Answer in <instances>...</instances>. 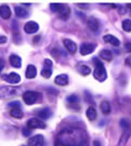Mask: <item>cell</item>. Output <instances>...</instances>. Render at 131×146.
I'll return each mask as SVG.
<instances>
[{"label": "cell", "mask_w": 131, "mask_h": 146, "mask_svg": "<svg viewBox=\"0 0 131 146\" xmlns=\"http://www.w3.org/2000/svg\"><path fill=\"white\" fill-rule=\"evenodd\" d=\"M0 16H1L2 19H5V20L10 19L11 10L8 5H1V7H0Z\"/></svg>", "instance_id": "obj_17"}, {"label": "cell", "mask_w": 131, "mask_h": 146, "mask_svg": "<svg viewBox=\"0 0 131 146\" xmlns=\"http://www.w3.org/2000/svg\"><path fill=\"white\" fill-rule=\"evenodd\" d=\"M10 115L14 118H17V119H21L23 117V111L20 107H12L10 110Z\"/></svg>", "instance_id": "obj_24"}, {"label": "cell", "mask_w": 131, "mask_h": 146, "mask_svg": "<svg viewBox=\"0 0 131 146\" xmlns=\"http://www.w3.org/2000/svg\"><path fill=\"white\" fill-rule=\"evenodd\" d=\"M77 7H79V8L82 9V10L89 9V5H88V3H77Z\"/></svg>", "instance_id": "obj_31"}, {"label": "cell", "mask_w": 131, "mask_h": 146, "mask_svg": "<svg viewBox=\"0 0 131 146\" xmlns=\"http://www.w3.org/2000/svg\"><path fill=\"white\" fill-rule=\"evenodd\" d=\"M27 128L28 129H37V128H41V129H43V128H46V123L42 121V120L38 119V118H31V119L27 121Z\"/></svg>", "instance_id": "obj_5"}, {"label": "cell", "mask_w": 131, "mask_h": 146, "mask_svg": "<svg viewBox=\"0 0 131 146\" xmlns=\"http://www.w3.org/2000/svg\"><path fill=\"white\" fill-rule=\"evenodd\" d=\"M59 14L61 16V19L67 20L68 17H69V15H70V9H69V7L66 5H62V3H61L60 10H59Z\"/></svg>", "instance_id": "obj_12"}, {"label": "cell", "mask_w": 131, "mask_h": 146, "mask_svg": "<svg viewBox=\"0 0 131 146\" xmlns=\"http://www.w3.org/2000/svg\"><path fill=\"white\" fill-rule=\"evenodd\" d=\"M22 132H23V134H24L25 136H29V135H31V129H28V128H24Z\"/></svg>", "instance_id": "obj_33"}, {"label": "cell", "mask_w": 131, "mask_h": 146, "mask_svg": "<svg viewBox=\"0 0 131 146\" xmlns=\"http://www.w3.org/2000/svg\"><path fill=\"white\" fill-rule=\"evenodd\" d=\"M23 146H25V145H23Z\"/></svg>", "instance_id": "obj_40"}, {"label": "cell", "mask_w": 131, "mask_h": 146, "mask_svg": "<svg viewBox=\"0 0 131 146\" xmlns=\"http://www.w3.org/2000/svg\"><path fill=\"white\" fill-rule=\"evenodd\" d=\"M55 146H88L87 134L80 128H65L57 136Z\"/></svg>", "instance_id": "obj_1"}, {"label": "cell", "mask_w": 131, "mask_h": 146, "mask_svg": "<svg viewBox=\"0 0 131 146\" xmlns=\"http://www.w3.org/2000/svg\"><path fill=\"white\" fill-rule=\"evenodd\" d=\"M51 66H52V61L49 60V58H46V60H45V67L51 68Z\"/></svg>", "instance_id": "obj_32"}, {"label": "cell", "mask_w": 131, "mask_h": 146, "mask_svg": "<svg viewBox=\"0 0 131 146\" xmlns=\"http://www.w3.org/2000/svg\"><path fill=\"white\" fill-rule=\"evenodd\" d=\"M52 115V113H51V110H49V108H42V110H38V113H37V116L42 120H46L48 118H50Z\"/></svg>", "instance_id": "obj_18"}, {"label": "cell", "mask_w": 131, "mask_h": 146, "mask_svg": "<svg viewBox=\"0 0 131 146\" xmlns=\"http://www.w3.org/2000/svg\"><path fill=\"white\" fill-rule=\"evenodd\" d=\"M94 60V63H95V68L94 70H93V77H94L98 81H104L106 80L107 78V73H106V69H105L104 65H103V63L99 61L98 58H93Z\"/></svg>", "instance_id": "obj_2"}, {"label": "cell", "mask_w": 131, "mask_h": 146, "mask_svg": "<svg viewBox=\"0 0 131 146\" xmlns=\"http://www.w3.org/2000/svg\"><path fill=\"white\" fill-rule=\"evenodd\" d=\"M87 25L90 29L94 33H98L100 29V22L98 19H95L94 16H91L88 19V22H87Z\"/></svg>", "instance_id": "obj_9"}, {"label": "cell", "mask_w": 131, "mask_h": 146, "mask_svg": "<svg viewBox=\"0 0 131 146\" xmlns=\"http://www.w3.org/2000/svg\"><path fill=\"white\" fill-rule=\"evenodd\" d=\"M5 60L2 58H0V73L2 72V69L5 68Z\"/></svg>", "instance_id": "obj_34"}, {"label": "cell", "mask_w": 131, "mask_h": 146, "mask_svg": "<svg viewBox=\"0 0 131 146\" xmlns=\"http://www.w3.org/2000/svg\"><path fill=\"white\" fill-rule=\"evenodd\" d=\"M25 75H26V78H28V79L35 78L37 75L36 67H35L34 65H28L26 68V74H25Z\"/></svg>", "instance_id": "obj_20"}, {"label": "cell", "mask_w": 131, "mask_h": 146, "mask_svg": "<svg viewBox=\"0 0 131 146\" xmlns=\"http://www.w3.org/2000/svg\"><path fill=\"white\" fill-rule=\"evenodd\" d=\"M54 82L58 84V86H66L68 84V76L65 74H61L55 77L54 79Z\"/></svg>", "instance_id": "obj_16"}, {"label": "cell", "mask_w": 131, "mask_h": 146, "mask_svg": "<svg viewBox=\"0 0 131 146\" xmlns=\"http://www.w3.org/2000/svg\"><path fill=\"white\" fill-rule=\"evenodd\" d=\"M39 99H41V95L36 91H26L23 94V101L27 105L35 104Z\"/></svg>", "instance_id": "obj_3"}, {"label": "cell", "mask_w": 131, "mask_h": 146, "mask_svg": "<svg viewBox=\"0 0 131 146\" xmlns=\"http://www.w3.org/2000/svg\"><path fill=\"white\" fill-rule=\"evenodd\" d=\"M63 43L64 46H65V48L67 49L68 52L72 53V54L76 53V51H77V44L73 40H70V39H64Z\"/></svg>", "instance_id": "obj_11"}, {"label": "cell", "mask_w": 131, "mask_h": 146, "mask_svg": "<svg viewBox=\"0 0 131 146\" xmlns=\"http://www.w3.org/2000/svg\"><path fill=\"white\" fill-rule=\"evenodd\" d=\"M95 47H96V46H95L94 43L84 42V43H81L80 49H79L80 54H81V55H88V54H90V53H92L93 51H94Z\"/></svg>", "instance_id": "obj_6"}, {"label": "cell", "mask_w": 131, "mask_h": 146, "mask_svg": "<svg viewBox=\"0 0 131 146\" xmlns=\"http://www.w3.org/2000/svg\"><path fill=\"white\" fill-rule=\"evenodd\" d=\"M87 117H88V119L89 120H95L96 119V111H95V110L93 108V107H89L88 110H87Z\"/></svg>", "instance_id": "obj_25"}, {"label": "cell", "mask_w": 131, "mask_h": 146, "mask_svg": "<svg viewBox=\"0 0 131 146\" xmlns=\"http://www.w3.org/2000/svg\"><path fill=\"white\" fill-rule=\"evenodd\" d=\"M77 70L80 75L82 76H88L91 73V68L88 65H84V64H78L77 65Z\"/></svg>", "instance_id": "obj_19"}, {"label": "cell", "mask_w": 131, "mask_h": 146, "mask_svg": "<svg viewBox=\"0 0 131 146\" xmlns=\"http://www.w3.org/2000/svg\"><path fill=\"white\" fill-rule=\"evenodd\" d=\"M125 47H126V49H127V51H128V52H131V42H127Z\"/></svg>", "instance_id": "obj_37"}, {"label": "cell", "mask_w": 131, "mask_h": 146, "mask_svg": "<svg viewBox=\"0 0 131 146\" xmlns=\"http://www.w3.org/2000/svg\"><path fill=\"white\" fill-rule=\"evenodd\" d=\"M7 37L5 36H0V44H3V43H5L7 42Z\"/></svg>", "instance_id": "obj_36"}, {"label": "cell", "mask_w": 131, "mask_h": 146, "mask_svg": "<svg viewBox=\"0 0 131 146\" xmlns=\"http://www.w3.org/2000/svg\"><path fill=\"white\" fill-rule=\"evenodd\" d=\"M103 40L105 42H107V43H110L112 46H114V47H118L119 44H120V41L116 38L115 36H113V35H105L103 37Z\"/></svg>", "instance_id": "obj_14"}, {"label": "cell", "mask_w": 131, "mask_h": 146, "mask_svg": "<svg viewBox=\"0 0 131 146\" xmlns=\"http://www.w3.org/2000/svg\"><path fill=\"white\" fill-rule=\"evenodd\" d=\"M100 58L104 61H107V62H110L113 60V53L110 52V50H102L100 52Z\"/></svg>", "instance_id": "obj_22"}, {"label": "cell", "mask_w": 131, "mask_h": 146, "mask_svg": "<svg viewBox=\"0 0 131 146\" xmlns=\"http://www.w3.org/2000/svg\"><path fill=\"white\" fill-rule=\"evenodd\" d=\"M51 75H52V69L50 67H45L42 68L41 70V76L43 78H50L51 77Z\"/></svg>", "instance_id": "obj_27"}, {"label": "cell", "mask_w": 131, "mask_h": 146, "mask_svg": "<svg viewBox=\"0 0 131 146\" xmlns=\"http://www.w3.org/2000/svg\"><path fill=\"white\" fill-rule=\"evenodd\" d=\"M120 125L121 128L125 130V129H128V128H131V123L126 119H121L120 120Z\"/></svg>", "instance_id": "obj_29"}, {"label": "cell", "mask_w": 131, "mask_h": 146, "mask_svg": "<svg viewBox=\"0 0 131 146\" xmlns=\"http://www.w3.org/2000/svg\"><path fill=\"white\" fill-rule=\"evenodd\" d=\"M9 106H10L11 108H12V107H20V103H19L17 101H15V102H11L10 104H9Z\"/></svg>", "instance_id": "obj_35"}, {"label": "cell", "mask_w": 131, "mask_h": 146, "mask_svg": "<svg viewBox=\"0 0 131 146\" xmlns=\"http://www.w3.org/2000/svg\"><path fill=\"white\" fill-rule=\"evenodd\" d=\"M19 92V89L12 88V87H1L0 88V99H7V98H10L13 95H16Z\"/></svg>", "instance_id": "obj_4"}, {"label": "cell", "mask_w": 131, "mask_h": 146, "mask_svg": "<svg viewBox=\"0 0 131 146\" xmlns=\"http://www.w3.org/2000/svg\"><path fill=\"white\" fill-rule=\"evenodd\" d=\"M93 146H102V144H101V142H99V141H94L93 142Z\"/></svg>", "instance_id": "obj_39"}, {"label": "cell", "mask_w": 131, "mask_h": 146, "mask_svg": "<svg viewBox=\"0 0 131 146\" xmlns=\"http://www.w3.org/2000/svg\"><path fill=\"white\" fill-rule=\"evenodd\" d=\"M15 14L19 17L25 19V17L28 16V11L25 8H23V7H15Z\"/></svg>", "instance_id": "obj_23"}, {"label": "cell", "mask_w": 131, "mask_h": 146, "mask_svg": "<svg viewBox=\"0 0 131 146\" xmlns=\"http://www.w3.org/2000/svg\"><path fill=\"white\" fill-rule=\"evenodd\" d=\"M122 29L127 33H130L131 31V20L127 19V20H124L122 21Z\"/></svg>", "instance_id": "obj_26"}, {"label": "cell", "mask_w": 131, "mask_h": 146, "mask_svg": "<svg viewBox=\"0 0 131 146\" xmlns=\"http://www.w3.org/2000/svg\"><path fill=\"white\" fill-rule=\"evenodd\" d=\"M60 7H61V3H51L50 5V9H51L52 12H59Z\"/></svg>", "instance_id": "obj_30"}, {"label": "cell", "mask_w": 131, "mask_h": 146, "mask_svg": "<svg viewBox=\"0 0 131 146\" xmlns=\"http://www.w3.org/2000/svg\"><path fill=\"white\" fill-rule=\"evenodd\" d=\"M2 77H3V80L10 82L12 84H16L21 81V77L17 73H10L9 75H5Z\"/></svg>", "instance_id": "obj_8"}, {"label": "cell", "mask_w": 131, "mask_h": 146, "mask_svg": "<svg viewBox=\"0 0 131 146\" xmlns=\"http://www.w3.org/2000/svg\"><path fill=\"white\" fill-rule=\"evenodd\" d=\"M131 134V128H128V129H125L122 134H121V137L119 140V146H124L125 144H127V142L129 140Z\"/></svg>", "instance_id": "obj_15"}, {"label": "cell", "mask_w": 131, "mask_h": 146, "mask_svg": "<svg viewBox=\"0 0 131 146\" xmlns=\"http://www.w3.org/2000/svg\"><path fill=\"white\" fill-rule=\"evenodd\" d=\"M67 103L69 105H72V104H78V102H79V98L76 95V94H73V95H70V96H68L67 99Z\"/></svg>", "instance_id": "obj_28"}, {"label": "cell", "mask_w": 131, "mask_h": 146, "mask_svg": "<svg viewBox=\"0 0 131 146\" xmlns=\"http://www.w3.org/2000/svg\"><path fill=\"white\" fill-rule=\"evenodd\" d=\"M126 64L131 68V56H128V58H126Z\"/></svg>", "instance_id": "obj_38"}, {"label": "cell", "mask_w": 131, "mask_h": 146, "mask_svg": "<svg viewBox=\"0 0 131 146\" xmlns=\"http://www.w3.org/2000/svg\"><path fill=\"white\" fill-rule=\"evenodd\" d=\"M9 62H10V65L14 68H20L22 65V60L19 55L16 54H11L10 58H9Z\"/></svg>", "instance_id": "obj_13"}, {"label": "cell", "mask_w": 131, "mask_h": 146, "mask_svg": "<svg viewBox=\"0 0 131 146\" xmlns=\"http://www.w3.org/2000/svg\"><path fill=\"white\" fill-rule=\"evenodd\" d=\"M27 144H28V146H43L45 137L40 134H37V135L32 136L31 139H28Z\"/></svg>", "instance_id": "obj_7"}, {"label": "cell", "mask_w": 131, "mask_h": 146, "mask_svg": "<svg viewBox=\"0 0 131 146\" xmlns=\"http://www.w3.org/2000/svg\"><path fill=\"white\" fill-rule=\"evenodd\" d=\"M100 108H101V111L104 115H108L110 113V103L108 101H103V102H101Z\"/></svg>", "instance_id": "obj_21"}, {"label": "cell", "mask_w": 131, "mask_h": 146, "mask_svg": "<svg viewBox=\"0 0 131 146\" xmlns=\"http://www.w3.org/2000/svg\"><path fill=\"white\" fill-rule=\"evenodd\" d=\"M39 29V25L37 24L36 22H27L24 26V31H26L27 34H35L36 31H38Z\"/></svg>", "instance_id": "obj_10"}]
</instances>
